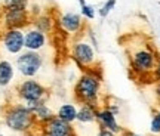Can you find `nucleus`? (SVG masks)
<instances>
[{"instance_id": "1", "label": "nucleus", "mask_w": 160, "mask_h": 136, "mask_svg": "<svg viewBox=\"0 0 160 136\" xmlns=\"http://www.w3.org/2000/svg\"><path fill=\"white\" fill-rule=\"evenodd\" d=\"M125 49L129 59L131 75L135 74L137 80L151 79V81H154V70L160 61L154 47L147 41L129 37L128 43H125Z\"/></svg>"}, {"instance_id": "2", "label": "nucleus", "mask_w": 160, "mask_h": 136, "mask_svg": "<svg viewBox=\"0 0 160 136\" xmlns=\"http://www.w3.org/2000/svg\"><path fill=\"white\" fill-rule=\"evenodd\" d=\"M101 85H102V73L99 65L83 70L74 86V99L80 105L91 104V105L101 107V101H102Z\"/></svg>"}, {"instance_id": "3", "label": "nucleus", "mask_w": 160, "mask_h": 136, "mask_svg": "<svg viewBox=\"0 0 160 136\" xmlns=\"http://www.w3.org/2000/svg\"><path fill=\"white\" fill-rule=\"evenodd\" d=\"M2 119L11 130L28 135L39 124L28 107L19 102H9L2 108Z\"/></svg>"}, {"instance_id": "4", "label": "nucleus", "mask_w": 160, "mask_h": 136, "mask_svg": "<svg viewBox=\"0 0 160 136\" xmlns=\"http://www.w3.org/2000/svg\"><path fill=\"white\" fill-rule=\"evenodd\" d=\"M13 93H15L19 104H24L25 107H28V105L36 104V102H46L49 95H51V90L37 80L28 79L21 81L15 87Z\"/></svg>"}, {"instance_id": "5", "label": "nucleus", "mask_w": 160, "mask_h": 136, "mask_svg": "<svg viewBox=\"0 0 160 136\" xmlns=\"http://www.w3.org/2000/svg\"><path fill=\"white\" fill-rule=\"evenodd\" d=\"M70 55H71V58L76 61V64L82 68V71L99 65V64L97 62L95 49H93L89 43H86V41H77V43H74L73 47H71Z\"/></svg>"}, {"instance_id": "6", "label": "nucleus", "mask_w": 160, "mask_h": 136, "mask_svg": "<svg viewBox=\"0 0 160 136\" xmlns=\"http://www.w3.org/2000/svg\"><path fill=\"white\" fill-rule=\"evenodd\" d=\"M43 67V56L39 52L27 51L21 53L17 59V68L18 71L27 79H33L36 74Z\"/></svg>"}, {"instance_id": "7", "label": "nucleus", "mask_w": 160, "mask_h": 136, "mask_svg": "<svg viewBox=\"0 0 160 136\" xmlns=\"http://www.w3.org/2000/svg\"><path fill=\"white\" fill-rule=\"evenodd\" d=\"M2 22L6 30L18 28L28 25L30 22V13L27 9H18V7H11V9H3L2 12Z\"/></svg>"}, {"instance_id": "8", "label": "nucleus", "mask_w": 160, "mask_h": 136, "mask_svg": "<svg viewBox=\"0 0 160 136\" xmlns=\"http://www.w3.org/2000/svg\"><path fill=\"white\" fill-rule=\"evenodd\" d=\"M2 45L11 55H18L24 49V33L18 28L6 30L2 36Z\"/></svg>"}, {"instance_id": "9", "label": "nucleus", "mask_w": 160, "mask_h": 136, "mask_svg": "<svg viewBox=\"0 0 160 136\" xmlns=\"http://www.w3.org/2000/svg\"><path fill=\"white\" fill-rule=\"evenodd\" d=\"M43 132H45V136H77L74 126L58 119L57 115L49 120L46 124H43Z\"/></svg>"}, {"instance_id": "10", "label": "nucleus", "mask_w": 160, "mask_h": 136, "mask_svg": "<svg viewBox=\"0 0 160 136\" xmlns=\"http://www.w3.org/2000/svg\"><path fill=\"white\" fill-rule=\"evenodd\" d=\"M97 123L99 127H105L111 130L113 133L119 135L120 132L123 130V127L117 123V115L114 113H111L110 109L104 107H99L98 108V115H97Z\"/></svg>"}, {"instance_id": "11", "label": "nucleus", "mask_w": 160, "mask_h": 136, "mask_svg": "<svg viewBox=\"0 0 160 136\" xmlns=\"http://www.w3.org/2000/svg\"><path fill=\"white\" fill-rule=\"evenodd\" d=\"M45 45H46L45 33L39 31L37 28L28 30L27 33L24 34V49L37 52V51H40L42 47H45Z\"/></svg>"}, {"instance_id": "12", "label": "nucleus", "mask_w": 160, "mask_h": 136, "mask_svg": "<svg viewBox=\"0 0 160 136\" xmlns=\"http://www.w3.org/2000/svg\"><path fill=\"white\" fill-rule=\"evenodd\" d=\"M28 108L31 109V113L39 124H46L49 120L55 117V113L46 105V102H36V104L28 105Z\"/></svg>"}, {"instance_id": "13", "label": "nucleus", "mask_w": 160, "mask_h": 136, "mask_svg": "<svg viewBox=\"0 0 160 136\" xmlns=\"http://www.w3.org/2000/svg\"><path fill=\"white\" fill-rule=\"evenodd\" d=\"M59 25L64 31H68L71 34H76V33H80V30L83 27V21H82V17L77 15V13H65L59 19Z\"/></svg>"}, {"instance_id": "14", "label": "nucleus", "mask_w": 160, "mask_h": 136, "mask_svg": "<svg viewBox=\"0 0 160 136\" xmlns=\"http://www.w3.org/2000/svg\"><path fill=\"white\" fill-rule=\"evenodd\" d=\"M98 108L97 105H91V104H82L80 108L77 109V120L82 124H89V123H97V115H98Z\"/></svg>"}, {"instance_id": "15", "label": "nucleus", "mask_w": 160, "mask_h": 136, "mask_svg": "<svg viewBox=\"0 0 160 136\" xmlns=\"http://www.w3.org/2000/svg\"><path fill=\"white\" fill-rule=\"evenodd\" d=\"M55 115H57L58 119H61L64 121L73 124L76 120H77V107L73 105V104H62L61 107L58 108Z\"/></svg>"}, {"instance_id": "16", "label": "nucleus", "mask_w": 160, "mask_h": 136, "mask_svg": "<svg viewBox=\"0 0 160 136\" xmlns=\"http://www.w3.org/2000/svg\"><path fill=\"white\" fill-rule=\"evenodd\" d=\"M13 74H15V70L12 62L6 59H0V86L2 87H6L13 80Z\"/></svg>"}, {"instance_id": "17", "label": "nucleus", "mask_w": 160, "mask_h": 136, "mask_svg": "<svg viewBox=\"0 0 160 136\" xmlns=\"http://www.w3.org/2000/svg\"><path fill=\"white\" fill-rule=\"evenodd\" d=\"M52 24H53V21H52V18L48 17V15H42V17L36 18V21H34L36 28L39 30V31H42V33H48V31H51Z\"/></svg>"}, {"instance_id": "18", "label": "nucleus", "mask_w": 160, "mask_h": 136, "mask_svg": "<svg viewBox=\"0 0 160 136\" xmlns=\"http://www.w3.org/2000/svg\"><path fill=\"white\" fill-rule=\"evenodd\" d=\"M28 0H2L3 9H11V7H18V9H27Z\"/></svg>"}, {"instance_id": "19", "label": "nucleus", "mask_w": 160, "mask_h": 136, "mask_svg": "<svg viewBox=\"0 0 160 136\" xmlns=\"http://www.w3.org/2000/svg\"><path fill=\"white\" fill-rule=\"evenodd\" d=\"M116 3H117V0H107V2L102 5V7L99 9V17H101V18L108 17V13L114 9Z\"/></svg>"}, {"instance_id": "20", "label": "nucleus", "mask_w": 160, "mask_h": 136, "mask_svg": "<svg viewBox=\"0 0 160 136\" xmlns=\"http://www.w3.org/2000/svg\"><path fill=\"white\" fill-rule=\"evenodd\" d=\"M80 9H82V17H85L86 19H93L95 18V9H93V6L91 5H83V6H80Z\"/></svg>"}, {"instance_id": "21", "label": "nucleus", "mask_w": 160, "mask_h": 136, "mask_svg": "<svg viewBox=\"0 0 160 136\" xmlns=\"http://www.w3.org/2000/svg\"><path fill=\"white\" fill-rule=\"evenodd\" d=\"M151 132L154 135H160V115L157 113L153 114V119H151V126H150Z\"/></svg>"}, {"instance_id": "22", "label": "nucleus", "mask_w": 160, "mask_h": 136, "mask_svg": "<svg viewBox=\"0 0 160 136\" xmlns=\"http://www.w3.org/2000/svg\"><path fill=\"white\" fill-rule=\"evenodd\" d=\"M97 136H117V135L113 133L111 130H108V129H105V127H99V129H98Z\"/></svg>"}, {"instance_id": "23", "label": "nucleus", "mask_w": 160, "mask_h": 136, "mask_svg": "<svg viewBox=\"0 0 160 136\" xmlns=\"http://www.w3.org/2000/svg\"><path fill=\"white\" fill-rule=\"evenodd\" d=\"M119 136H144V135H139V133H135V132L132 130H128V129H125L123 127V130L119 133Z\"/></svg>"}, {"instance_id": "24", "label": "nucleus", "mask_w": 160, "mask_h": 136, "mask_svg": "<svg viewBox=\"0 0 160 136\" xmlns=\"http://www.w3.org/2000/svg\"><path fill=\"white\" fill-rule=\"evenodd\" d=\"M154 81H160V61L154 70Z\"/></svg>"}, {"instance_id": "25", "label": "nucleus", "mask_w": 160, "mask_h": 136, "mask_svg": "<svg viewBox=\"0 0 160 136\" xmlns=\"http://www.w3.org/2000/svg\"><path fill=\"white\" fill-rule=\"evenodd\" d=\"M156 96L160 102V81H157V86H156Z\"/></svg>"}, {"instance_id": "26", "label": "nucleus", "mask_w": 160, "mask_h": 136, "mask_svg": "<svg viewBox=\"0 0 160 136\" xmlns=\"http://www.w3.org/2000/svg\"><path fill=\"white\" fill-rule=\"evenodd\" d=\"M79 3H80V6H83V5H86V2H85V0H79Z\"/></svg>"}, {"instance_id": "27", "label": "nucleus", "mask_w": 160, "mask_h": 136, "mask_svg": "<svg viewBox=\"0 0 160 136\" xmlns=\"http://www.w3.org/2000/svg\"><path fill=\"white\" fill-rule=\"evenodd\" d=\"M159 104H160V102H159ZM156 113H157V114H159V115H160V105H159V109H157Z\"/></svg>"}]
</instances>
